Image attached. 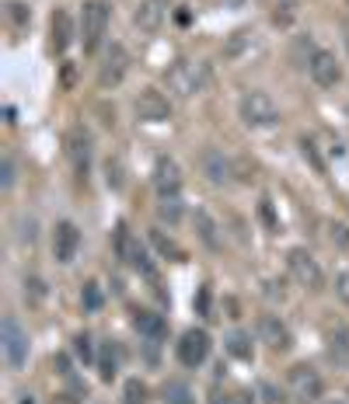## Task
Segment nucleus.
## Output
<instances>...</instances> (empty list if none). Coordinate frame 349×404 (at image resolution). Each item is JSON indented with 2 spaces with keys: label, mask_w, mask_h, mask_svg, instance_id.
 <instances>
[{
  "label": "nucleus",
  "mask_w": 349,
  "mask_h": 404,
  "mask_svg": "<svg viewBox=\"0 0 349 404\" xmlns=\"http://www.w3.org/2000/svg\"><path fill=\"white\" fill-rule=\"evenodd\" d=\"M343 32H346V45H349V21H346V25H343Z\"/></svg>",
  "instance_id": "obj_43"
},
{
  "label": "nucleus",
  "mask_w": 349,
  "mask_h": 404,
  "mask_svg": "<svg viewBox=\"0 0 349 404\" xmlns=\"http://www.w3.org/2000/svg\"><path fill=\"white\" fill-rule=\"evenodd\" d=\"M259 342H265V349H272V352H287V349H290V327L279 321L276 314H262Z\"/></svg>",
  "instance_id": "obj_15"
},
{
  "label": "nucleus",
  "mask_w": 349,
  "mask_h": 404,
  "mask_svg": "<svg viewBox=\"0 0 349 404\" xmlns=\"http://www.w3.org/2000/svg\"><path fill=\"white\" fill-rule=\"evenodd\" d=\"M301 154H304V161L314 164V171L321 174L325 171V161H321V154H318V147H314V140H301Z\"/></svg>",
  "instance_id": "obj_34"
},
{
  "label": "nucleus",
  "mask_w": 349,
  "mask_h": 404,
  "mask_svg": "<svg viewBox=\"0 0 349 404\" xmlns=\"http://www.w3.org/2000/svg\"><path fill=\"white\" fill-rule=\"evenodd\" d=\"M133 327H136L147 342H154V345L168 338V321H165L157 310H136V314H133Z\"/></svg>",
  "instance_id": "obj_17"
},
{
  "label": "nucleus",
  "mask_w": 349,
  "mask_h": 404,
  "mask_svg": "<svg viewBox=\"0 0 349 404\" xmlns=\"http://www.w3.org/2000/svg\"><path fill=\"white\" fill-rule=\"evenodd\" d=\"M325 352L336 366H349V324H332L325 331Z\"/></svg>",
  "instance_id": "obj_18"
},
{
  "label": "nucleus",
  "mask_w": 349,
  "mask_h": 404,
  "mask_svg": "<svg viewBox=\"0 0 349 404\" xmlns=\"http://www.w3.org/2000/svg\"><path fill=\"white\" fill-rule=\"evenodd\" d=\"M105 181H109V189H123V167H119V161H105Z\"/></svg>",
  "instance_id": "obj_35"
},
{
  "label": "nucleus",
  "mask_w": 349,
  "mask_h": 404,
  "mask_svg": "<svg viewBox=\"0 0 349 404\" xmlns=\"http://www.w3.org/2000/svg\"><path fill=\"white\" fill-rule=\"evenodd\" d=\"M259 220H262V227H265L269 234H279V216H276V209H272V199H269V196H262L259 199Z\"/></svg>",
  "instance_id": "obj_27"
},
{
  "label": "nucleus",
  "mask_w": 349,
  "mask_h": 404,
  "mask_svg": "<svg viewBox=\"0 0 349 404\" xmlns=\"http://www.w3.org/2000/svg\"><path fill=\"white\" fill-rule=\"evenodd\" d=\"M238 112H241V122L252 125V129H269V125L279 122V108L265 91H245L241 101H238Z\"/></svg>",
  "instance_id": "obj_3"
},
{
  "label": "nucleus",
  "mask_w": 349,
  "mask_h": 404,
  "mask_svg": "<svg viewBox=\"0 0 349 404\" xmlns=\"http://www.w3.org/2000/svg\"><path fill=\"white\" fill-rule=\"evenodd\" d=\"M0 342H4V359L11 369H21L28 363V331L21 327V321L14 314H7L0 321Z\"/></svg>",
  "instance_id": "obj_6"
},
{
  "label": "nucleus",
  "mask_w": 349,
  "mask_h": 404,
  "mask_svg": "<svg viewBox=\"0 0 349 404\" xmlns=\"http://www.w3.org/2000/svg\"><path fill=\"white\" fill-rule=\"evenodd\" d=\"M14 185V161L11 157H4V164H0V189L7 192Z\"/></svg>",
  "instance_id": "obj_36"
},
{
  "label": "nucleus",
  "mask_w": 349,
  "mask_h": 404,
  "mask_svg": "<svg viewBox=\"0 0 349 404\" xmlns=\"http://www.w3.org/2000/svg\"><path fill=\"white\" fill-rule=\"evenodd\" d=\"M199 171H203L206 181H214V185H231V181H234V161L223 157V150H217V147H206V150L199 154Z\"/></svg>",
  "instance_id": "obj_11"
},
{
  "label": "nucleus",
  "mask_w": 349,
  "mask_h": 404,
  "mask_svg": "<svg viewBox=\"0 0 349 404\" xmlns=\"http://www.w3.org/2000/svg\"><path fill=\"white\" fill-rule=\"evenodd\" d=\"M307 74H311V81L318 84V87H336V84L343 81V67H339V60H336V52H328V49H318L314 56H311V63H307Z\"/></svg>",
  "instance_id": "obj_9"
},
{
  "label": "nucleus",
  "mask_w": 349,
  "mask_h": 404,
  "mask_svg": "<svg viewBox=\"0 0 349 404\" xmlns=\"http://www.w3.org/2000/svg\"><path fill=\"white\" fill-rule=\"evenodd\" d=\"M336 296H339L343 303H349V269H343V272L336 276Z\"/></svg>",
  "instance_id": "obj_38"
},
{
  "label": "nucleus",
  "mask_w": 349,
  "mask_h": 404,
  "mask_svg": "<svg viewBox=\"0 0 349 404\" xmlns=\"http://www.w3.org/2000/svg\"><path fill=\"white\" fill-rule=\"evenodd\" d=\"M150 398V391H147V383L143 380H126V387H123V404H147Z\"/></svg>",
  "instance_id": "obj_26"
},
{
  "label": "nucleus",
  "mask_w": 349,
  "mask_h": 404,
  "mask_svg": "<svg viewBox=\"0 0 349 404\" xmlns=\"http://www.w3.org/2000/svg\"><path fill=\"white\" fill-rule=\"evenodd\" d=\"M126 70H130V52L123 49V45H112L109 49V56H105V63H101V70H98V84L109 91V87H119L123 77H126Z\"/></svg>",
  "instance_id": "obj_14"
},
{
  "label": "nucleus",
  "mask_w": 349,
  "mask_h": 404,
  "mask_svg": "<svg viewBox=\"0 0 349 404\" xmlns=\"http://www.w3.org/2000/svg\"><path fill=\"white\" fill-rule=\"evenodd\" d=\"M94 366H98V376H101L105 383H112V380L119 376V349H116L112 342H105V345L98 349V359H94Z\"/></svg>",
  "instance_id": "obj_21"
},
{
  "label": "nucleus",
  "mask_w": 349,
  "mask_h": 404,
  "mask_svg": "<svg viewBox=\"0 0 349 404\" xmlns=\"http://www.w3.org/2000/svg\"><path fill=\"white\" fill-rule=\"evenodd\" d=\"M49 42H52V52H67L70 42H74V21L67 11H52L49 18Z\"/></svg>",
  "instance_id": "obj_19"
},
{
  "label": "nucleus",
  "mask_w": 349,
  "mask_h": 404,
  "mask_svg": "<svg viewBox=\"0 0 349 404\" xmlns=\"http://www.w3.org/2000/svg\"><path fill=\"white\" fill-rule=\"evenodd\" d=\"M67 157L74 161V171L87 178V167H91V133L84 125H70L67 129Z\"/></svg>",
  "instance_id": "obj_12"
},
{
  "label": "nucleus",
  "mask_w": 349,
  "mask_h": 404,
  "mask_svg": "<svg viewBox=\"0 0 349 404\" xmlns=\"http://www.w3.org/2000/svg\"><path fill=\"white\" fill-rule=\"evenodd\" d=\"M332 404H343V401H332Z\"/></svg>",
  "instance_id": "obj_45"
},
{
  "label": "nucleus",
  "mask_w": 349,
  "mask_h": 404,
  "mask_svg": "<svg viewBox=\"0 0 349 404\" xmlns=\"http://www.w3.org/2000/svg\"><path fill=\"white\" fill-rule=\"evenodd\" d=\"M43 279H35V276H32V279H25V296H32V303H39V300H43Z\"/></svg>",
  "instance_id": "obj_39"
},
{
  "label": "nucleus",
  "mask_w": 349,
  "mask_h": 404,
  "mask_svg": "<svg viewBox=\"0 0 349 404\" xmlns=\"http://www.w3.org/2000/svg\"><path fill=\"white\" fill-rule=\"evenodd\" d=\"M109 32V4L105 0H87L84 11H81V45L84 52H98V45Z\"/></svg>",
  "instance_id": "obj_4"
},
{
  "label": "nucleus",
  "mask_w": 349,
  "mask_h": 404,
  "mask_svg": "<svg viewBox=\"0 0 349 404\" xmlns=\"http://www.w3.org/2000/svg\"><path fill=\"white\" fill-rule=\"evenodd\" d=\"M314 52H318V45L311 42V35H301V39L294 42V60H297L301 67H307V63H311V56H314Z\"/></svg>",
  "instance_id": "obj_31"
},
{
  "label": "nucleus",
  "mask_w": 349,
  "mask_h": 404,
  "mask_svg": "<svg viewBox=\"0 0 349 404\" xmlns=\"http://www.w3.org/2000/svg\"><path fill=\"white\" fill-rule=\"evenodd\" d=\"M133 112L140 122H168L172 119V101L157 91V87H147L140 91V98L133 101Z\"/></svg>",
  "instance_id": "obj_8"
},
{
  "label": "nucleus",
  "mask_w": 349,
  "mask_h": 404,
  "mask_svg": "<svg viewBox=\"0 0 349 404\" xmlns=\"http://www.w3.org/2000/svg\"><path fill=\"white\" fill-rule=\"evenodd\" d=\"M259 394H262V404H287V394L272 383V380H262L259 383Z\"/></svg>",
  "instance_id": "obj_33"
},
{
  "label": "nucleus",
  "mask_w": 349,
  "mask_h": 404,
  "mask_svg": "<svg viewBox=\"0 0 349 404\" xmlns=\"http://www.w3.org/2000/svg\"><path fill=\"white\" fill-rule=\"evenodd\" d=\"M94 338L87 335V331H81V335H74V352H77V359L81 363H94L98 356H94V345H91Z\"/></svg>",
  "instance_id": "obj_30"
},
{
  "label": "nucleus",
  "mask_w": 349,
  "mask_h": 404,
  "mask_svg": "<svg viewBox=\"0 0 349 404\" xmlns=\"http://www.w3.org/2000/svg\"><path fill=\"white\" fill-rule=\"evenodd\" d=\"M287 394L297 404H314L325 394V380H321V373L314 366L294 363L287 369Z\"/></svg>",
  "instance_id": "obj_2"
},
{
  "label": "nucleus",
  "mask_w": 349,
  "mask_h": 404,
  "mask_svg": "<svg viewBox=\"0 0 349 404\" xmlns=\"http://www.w3.org/2000/svg\"><path fill=\"white\" fill-rule=\"evenodd\" d=\"M77 247H81V230L74 220H60L56 230H52V254L60 265H70L77 258Z\"/></svg>",
  "instance_id": "obj_10"
},
{
  "label": "nucleus",
  "mask_w": 349,
  "mask_h": 404,
  "mask_svg": "<svg viewBox=\"0 0 349 404\" xmlns=\"http://www.w3.org/2000/svg\"><path fill=\"white\" fill-rule=\"evenodd\" d=\"M157 216L161 220H168V223H178L182 220V202H178V196H168V199H161L157 202Z\"/></svg>",
  "instance_id": "obj_29"
},
{
  "label": "nucleus",
  "mask_w": 349,
  "mask_h": 404,
  "mask_svg": "<svg viewBox=\"0 0 349 404\" xmlns=\"http://www.w3.org/2000/svg\"><path fill=\"white\" fill-rule=\"evenodd\" d=\"M287 265H290V276L297 279V286H304L307 293H321L325 289V272H321L318 258L307 247H290L287 251Z\"/></svg>",
  "instance_id": "obj_5"
},
{
  "label": "nucleus",
  "mask_w": 349,
  "mask_h": 404,
  "mask_svg": "<svg viewBox=\"0 0 349 404\" xmlns=\"http://www.w3.org/2000/svg\"><path fill=\"white\" fill-rule=\"evenodd\" d=\"M150 244H154V247H157V254H161V258H168V262H182V258H185L182 244L174 241V237H165V230H157V227L150 230Z\"/></svg>",
  "instance_id": "obj_23"
},
{
  "label": "nucleus",
  "mask_w": 349,
  "mask_h": 404,
  "mask_svg": "<svg viewBox=\"0 0 349 404\" xmlns=\"http://www.w3.org/2000/svg\"><path fill=\"white\" fill-rule=\"evenodd\" d=\"M332 244L349 247V227H346V223H336V227H332Z\"/></svg>",
  "instance_id": "obj_40"
},
{
  "label": "nucleus",
  "mask_w": 349,
  "mask_h": 404,
  "mask_svg": "<svg viewBox=\"0 0 349 404\" xmlns=\"http://www.w3.org/2000/svg\"><path fill=\"white\" fill-rule=\"evenodd\" d=\"M210 300H214V289H210V286H203V289H199V296H196V310H199L203 318H210Z\"/></svg>",
  "instance_id": "obj_37"
},
{
  "label": "nucleus",
  "mask_w": 349,
  "mask_h": 404,
  "mask_svg": "<svg viewBox=\"0 0 349 404\" xmlns=\"http://www.w3.org/2000/svg\"><path fill=\"white\" fill-rule=\"evenodd\" d=\"M21 241H35V220H21V234H18Z\"/></svg>",
  "instance_id": "obj_41"
},
{
  "label": "nucleus",
  "mask_w": 349,
  "mask_h": 404,
  "mask_svg": "<svg viewBox=\"0 0 349 404\" xmlns=\"http://www.w3.org/2000/svg\"><path fill=\"white\" fill-rule=\"evenodd\" d=\"M21 404H35V401H32V394H28V401H21Z\"/></svg>",
  "instance_id": "obj_44"
},
{
  "label": "nucleus",
  "mask_w": 349,
  "mask_h": 404,
  "mask_svg": "<svg viewBox=\"0 0 349 404\" xmlns=\"http://www.w3.org/2000/svg\"><path fill=\"white\" fill-rule=\"evenodd\" d=\"M154 189H157L161 199L182 192V171H178V164L172 157H161V161L154 164Z\"/></svg>",
  "instance_id": "obj_16"
},
{
  "label": "nucleus",
  "mask_w": 349,
  "mask_h": 404,
  "mask_svg": "<svg viewBox=\"0 0 349 404\" xmlns=\"http://www.w3.org/2000/svg\"><path fill=\"white\" fill-rule=\"evenodd\" d=\"M248 45H252V32H234V35H231V42L223 45V56H227V60H238V56H241Z\"/></svg>",
  "instance_id": "obj_28"
},
{
  "label": "nucleus",
  "mask_w": 349,
  "mask_h": 404,
  "mask_svg": "<svg viewBox=\"0 0 349 404\" xmlns=\"http://www.w3.org/2000/svg\"><path fill=\"white\" fill-rule=\"evenodd\" d=\"M223 345H227V352H231L234 359H241V363H252V356H255V342H252L248 331H231Z\"/></svg>",
  "instance_id": "obj_22"
},
{
  "label": "nucleus",
  "mask_w": 349,
  "mask_h": 404,
  "mask_svg": "<svg viewBox=\"0 0 349 404\" xmlns=\"http://www.w3.org/2000/svg\"><path fill=\"white\" fill-rule=\"evenodd\" d=\"M192 223H196V234H199V241L206 244L210 251H220V247H223V241H220L217 220H214L206 209H196V213H192Z\"/></svg>",
  "instance_id": "obj_20"
},
{
  "label": "nucleus",
  "mask_w": 349,
  "mask_h": 404,
  "mask_svg": "<svg viewBox=\"0 0 349 404\" xmlns=\"http://www.w3.org/2000/svg\"><path fill=\"white\" fill-rule=\"evenodd\" d=\"M165 18H168V0H140L136 11H133V25L140 32H147V35L161 32Z\"/></svg>",
  "instance_id": "obj_13"
},
{
  "label": "nucleus",
  "mask_w": 349,
  "mask_h": 404,
  "mask_svg": "<svg viewBox=\"0 0 349 404\" xmlns=\"http://www.w3.org/2000/svg\"><path fill=\"white\" fill-rule=\"evenodd\" d=\"M7 18H11V21H14L18 28H25V25L32 21V11H28V7H25L21 0H11V4H7Z\"/></svg>",
  "instance_id": "obj_32"
},
{
  "label": "nucleus",
  "mask_w": 349,
  "mask_h": 404,
  "mask_svg": "<svg viewBox=\"0 0 349 404\" xmlns=\"http://www.w3.org/2000/svg\"><path fill=\"white\" fill-rule=\"evenodd\" d=\"M165 404H192V387L185 380H168L165 383Z\"/></svg>",
  "instance_id": "obj_24"
},
{
  "label": "nucleus",
  "mask_w": 349,
  "mask_h": 404,
  "mask_svg": "<svg viewBox=\"0 0 349 404\" xmlns=\"http://www.w3.org/2000/svg\"><path fill=\"white\" fill-rule=\"evenodd\" d=\"M165 84L174 98H196L210 84V63L203 60H178L172 70L165 74Z\"/></svg>",
  "instance_id": "obj_1"
},
{
  "label": "nucleus",
  "mask_w": 349,
  "mask_h": 404,
  "mask_svg": "<svg viewBox=\"0 0 349 404\" xmlns=\"http://www.w3.org/2000/svg\"><path fill=\"white\" fill-rule=\"evenodd\" d=\"M81 303H84L87 314H98L101 307H105V293H101V286L98 283H84V293H81Z\"/></svg>",
  "instance_id": "obj_25"
},
{
  "label": "nucleus",
  "mask_w": 349,
  "mask_h": 404,
  "mask_svg": "<svg viewBox=\"0 0 349 404\" xmlns=\"http://www.w3.org/2000/svg\"><path fill=\"white\" fill-rule=\"evenodd\" d=\"M210 404H238V398H231V394H217V398H210Z\"/></svg>",
  "instance_id": "obj_42"
},
{
  "label": "nucleus",
  "mask_w": 349,
  "mask_h": 404,
  "mask_svg": "<svg viewBox=\"0 0 349 404\" xmlns=\"http://www.w3.org/2000/svg\"><path fill=\"white\" fill-rule=\"evenodd\" d=\"M210 335L203 331V327H189L182 338H178V345H174V356H178V363L189 366V369H196V366H203L210 359Z\"/></svg>",
  "instance_id": "obj_7"
}]
</instances>
